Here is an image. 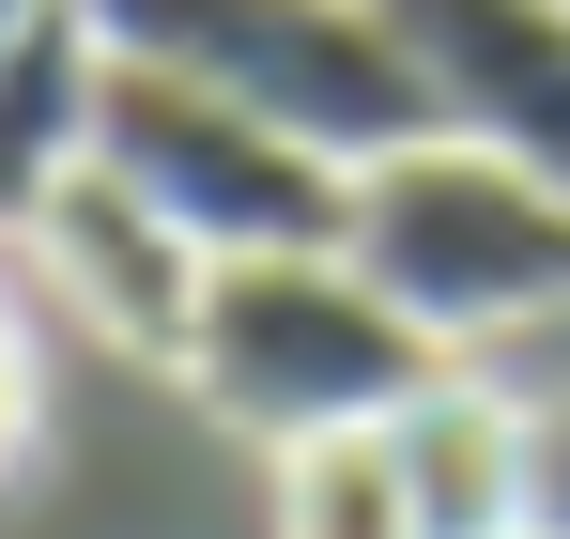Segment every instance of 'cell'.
<instances>
[{
    "instance_id": "1",
    "label": "cell",
    "mask_w": 570,
    "mask_h": 539,
    "mask_svg": "<svg viewBox=\"0 0 570 539\" xmlns=\"http://www.w3.org/2000/svg\"><path fill=\"white\" fill-rule=\"evenodd\" d=\"M340 263L448 355L540 340V324H570V200L509 155H478V139H401L355 170Z\"/></svg>"
},
{
    "instance_id": "2",
    "label": "cell",
    "mask_w": 570,
    "mask_h": 539,
    "mask_svg": "<svg viewBox=\"0 0 570 539\" xmlns=\"http://www.w3.org/2000/svg\"><path fill=\"white\" fill-rule=\"evenodd\" d=\"M448 340H416L340 247H293V263H216L200 293L186 385L200 416H232L247 448H324V432H385L401 401L448 385Z\"/></svg>"
},
{
    "instance_id": "3",
    "label": "cell",
    "mask_w": 570,
    "mask_h": 539,
    "mask_svg": "<svg viewBox=\"0 0 570 539\" xmlns=\"http://www.w3.org/2000/svg\"><path fill=\"white\" fill-rule=\"evenodd\" d=\"M78 16H94L108 62L232 92V108H263L278 139L340 155V170H371L401 139H448L416 47L385 31V0H78Z\"/></svg>"
},
{
    "instance_id": "4",
    "label": "cell",
    "mask_w": 570,
    "mask_h": 539,
    "mask_svg": "<svg viewBox=\"0 0 570 539\" xmlns=\"http://www.w3.org/2000/svg\"><path fill=\"white\" fill-rule=\"evenodd\" d=\"M94 170H124L200 263H293V247H340V216H355V170L340 155H308L263 108L186 92V78H155V62H108Z\"/></svg>"
},
{
    "instance_id": "5",
    "label": "cell",
    "mask_w": 570,
    "mask_h": 539,
    "mask_svg": "<svg viewBox=\"0 0 570 539\" xmlns=\"http://www.w3.org/2000/svg\"><path fill=\"white\" fill-rule=\"evenodd\" d=\"M385 31L416 47L448 139H478L570 200V0H385Z\"/></svg>"
},
{
    "instance_id": "6",
    "label": "cell",
    "mask_w": 570,
    "mask_h": 539,
    "mask_svg": "<svg viewBox=\"0 0 570 539\" xmlns=\"http://www.w3.org/2000/svg\"><path fill=\"white\" fill-rule=\"evenodd\" d=\"M16 263L47 277L94 340H124V355H155V370H186L200 293H216V263H200V247H186V232H170L124 170H78L47 216H31V247H16Z\"/></svg>"
},
{
    "instance_id": "7",
    "label": "cell",
    "mask_w": 570,
    "mask_h": 539,
    "mask_svg": "<svg viewBox=\"0 0 570 539\" xmlns=\"http://www.w3.org/2000/svg\"><path fill=\"white\" fill-rule=\"evenodd\" d=\"M94 108H108V47L78 0H47L0 47V247H31V216L94 170Z\"/></svg>"
},
{
    "instance_id": "8",
    "label": "cell",
    "mask_w": 570,
    "mask_h": 539,
    "mask_svg": "<svg viewBox=\"0 0 570 539\" xmlns=\"http://www.w3.org/2000/svg\"><path fill=\"white\" fill-rule=\"evenodd\" d=\"M385 462L416 493V539H524V401L448 370L432 401L385 416Z\"/></svg>"
},
{
    "instance_id": "9",
    "label": "cell",
    "mask_w": 570,
    "mask_h": 539,
    "mask_svg": "<svg viewBox=\"0 0 570 539\" xmlns=\"http://www.w3.org/2000/svg\"><path fill=\"white\" fill-rule=\"evenodd\" d=\"M278 539H416V493L385 432H324V448H278Z\"/></svg>"
},
{
    "instance_id": "10",
    "label": "cell",
    "mask_w": 570,
    "mask_h": 539,
    "mask_svg": "<svg viewBox=\"0 0 570 539\" xmlns=\"http://www.w3.org/2000/svg\"><path fill=\"white\" fill-rule=\"evenodd\" d=\"M524 539H570V385L524 401Z\"/></svg>"
},
{
    "instance_id": "11",
    "label": "cell",
    "mask_w": 570,
    "mask_h": 539,
    "mask_svg": "<svg viewBox=\"0 0 570 539\" xmlns=\"http://www.w3.org/2000/svg\"><path fill=\"white\" fill-rule=\"evenodd\" d=\"M31 432H47V385H31V340H16V308H0V478L31 462Z\"/></svg>"
},
{
    "instance_id": "12",
    "label": "cell",
    "mask_w": 570,
    "mask_h": 539,
    "mask_svg": "<svg viewBox=\"0 0 570 539\" xmlns=\"http://www.w3.org/2000/svg\"><path fill=\"white\" fill-rule=\"evenodd\" d=\"M31 16H47V0H0V47H16V31H31Z\"/></svg>"
}]
</instances>
